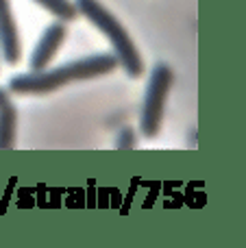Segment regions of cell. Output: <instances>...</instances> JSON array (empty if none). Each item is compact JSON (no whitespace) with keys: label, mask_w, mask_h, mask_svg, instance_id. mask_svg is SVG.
<instances>
[{"label":"cell","mask_w":246,"mask_h":248,"mask_svg":"<svg viewBox=\"0 0 246 248\" xmlns=\"http://www.w3.org/2000/svg\"><path fill=\"white\" fill-rule=\"evenodd\" d=\"M35 2H39L46 11H50L52 16L59 17L61 22L72 20V17L77 16V7H74V2H70V0H35Z\"/></svg>","instance_id":"obj_7"},{"label":"cell","mask_w":246,"mask_h":248,"mask_svg":"<svg viewBox=\"0 0 246 248\" xmlns=\"http://www.w3.org/2000/svg\"><path fill=\"white\" fill-rule=\"evenodd\" d=\"M174 74L166 63H159L151 74V81L146 87V96H144V107L142 118H139V128L146 137H155L159 133L161 118H164L166 98L170 94Z\"/></svg>","instance_id":"obj_3"},{"label":"cell","mask_w":246,"mask_h":248,"mask_svg":"<svg viewBox=\"0 0 246 248\" xmlns=\"http://www.w3.org/2000/svg\"><path fill=\"white\" fill-rule=\"evenodd\" d=\"M131 146H133V131L124 128L120 133V140H118V148H131Z\"/></svg>","instance_id":"obj_8"},{"label":"cell","mask_w":246,"mask_h":248,"mask_svg":"<svg viewBox=\"0 0 246 248\" xmlns=\"http://www.w3.org/2000/svg\"><path fill=\"white\" fill-rule=\"evenodd\" d=\"M15 126H17V113L11 100L0 105V150H7L15 144Z\"/></svg>","instance_id":"obj_6"},{"label":"cell","mask_w":246,"mask_h":248,"mask_svg":"<svg viewBox=\"0 0 246 248\" xmlns=\"http://www.w3.org/2000/svg\"><path fill=\"white\" fill-rule=\"evenodd\" d=\"M118 65L113 52H98L83 59H74L57 70H39V72L17 74L9 81V92L13 94H48L74 81H85L100 74L111 72Z\"/></svg>","instance_id":"obj_1"},{"label":"cell","mask_w":246,"mask_h":248,"mask_svg":"<svg viewBox=\"0 0 246 248\" xmlns=\"http://www.w3.org/2000/svg\"><path fill=\"white\" fill-rule=\"evenodd\" d=\"M4 103H9V96L4 94V90H0V105H4Z\"/></svg>","instance_id":"obj_9"},{"label":"cell","mask_w":246,"mask_h":248,"mask_svg":"<svg viewBox=\"0 0 246 248\" xmlns=\"http://www.w3.org/2000/svg\"><path fill=\"white\" fill-rule=\"evenodd\" d=\"M63 39H65L63 22H55V24L48 26V29L44 31L42 39H39L37 48H35L33 55H31V72H39V70L46 68L52 61V57L57 55V50H59Z\"/></svg>","instance_id":"obj_4"},{"label":"cell","mask_w":246,"mask_h":248,"mask_svg":"<svg viewBox=\"0 0 246 248\" xmlns=\"http://www.w3.org/2000/svg\"><path fill=\"white\" fill-rule=\"evenodd\" d=\"M74 7H77V13H83L109 39L113 48V57L124 68V72L129 77H139L144 72V61L131 35L120 24V20L98 0H74Z\"/></svg>","instance_id":"obj_2"},{"label":"cell","mask_w":246,"mask_h":248,"mask_svg":"<svg viewBox=\"0 0 246 248\" xmlns=\"http://www.w3.org/2000/svg\"><path fill=\"white\" fill-rule=\"evenodd\" d=\"M0 52H2L7 63H15L22 55L20 35H17V26L13 20L9 0H0Z\"/></svg>","instance_id":"obj_5"}]
</instances>
